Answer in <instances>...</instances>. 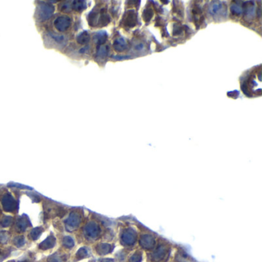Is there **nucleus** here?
I'll return each mask as SVG.
<instances>
[{
  "label": "nucleus",
  "instance_id": "nucleus-1",
  "mask_svg": "<svg viewBox=\"0 0 262 262\" xmlns=\"http://www.w3.org/2000/svg\"><path fill=\"white\" fill-rule=\"evenodd\" d=\"M72 23H73V21L69 16H59L55 18L53 25L57 32H66L71 28Z\"/></svg>",
  "mask_w": 262,
  "mask_h": 262
},
{
  "label": "nucleus",
  "instance_id": "nucleus-2",
  "mask_svg": "<svg viewBox=\"0 0 262 262\" xmlns=\"http://www.w3.org/2000/svg\"><path fill=\"white\" fill-rule=\"evenodd\" d=\"M208 14L214 18H222L226 16V5L222 2H213L208 9Z\"/></svg>",
  "mask_w": 262,
  "mask_h": 262
},
{
  "label": "nucleus",
  "instance_id": "nucleus-3",
  "mask_svg": "<svg viewBox=\"0 0 262 262\" xmlns=\"http://www.w3.org/2000/svg\"><path fill=\"white\" fill-rule=\"evenodd\" d=\"M122 23L123 26L128 29L135 27L138 23V16L134 9H129L123 16Z\"/></svg>",
  "mask_w": 262,
  "mask_h": 262
},
{
  "label": "nucleus",
  "instance_id": "nucleus-4",
  "mask_svg": "<svg viewBox=\"0 0 262 262\" xmlns=\"http://www.w3.org/2000/svg\"><path fill=\"white\" fill-rule=\"evenodd\" d=\"M242 9L245 17L248 18H252L255 15L256 8L254 2H244L242 5Z\"/></svg>",
  "mask_w": 262,
  "mask_h": 262
},
{
  "label": "nucleus",
  "instance_id": "nucleus-5",
  "mask_svg": "<svg viewBox=\"0 0 262 262\" xmlns=\"http://www.w3.org/2000/svg\"><path fill=\"white\" fill-rule=\"evenodd\" d=\"M113 48H114V49L117 52H124L125 50L127 49L128 44H127V42L125 41V39L120 37V38H118L114 40Z\"/></svg>",
  "mask_w": 262,
  "mask_h": 262
},
{
  "label": "nucleus",
  "instance_id": "nucleus-6",
  "mask_svg": "<svg viewBox=\"0 0 262 262\" xmlns=\"http://www.w3.org/2000/svg\"><path fill=\"white\" fill-rule=\"evenodd\" d=\"M108 39V33L105 31H101L95 33L94 36V41H95L97 46L104 45Z\"/></svg>",
  "mask_w": 262,
  "mask_h": 262
},
{
  "label": "nucleus",
  "instance_id": "nucleus-7",
  "mask_svg": "<svg viewBox=\"0 0 262 262\" xmlns=\"http://www.w3.org/2000/svg\"><path fill=\"white\" fill-rule=\"evenodd\" d=\"M109 52V47L108 45H99L97 46L96 58L99 59H103L108 55Z\"/></svg>",
  "mask_w": 262,
  "mask_h": 262
},
{
  "label": "nucleus",
  "instance_id": "nucleus-8",
  "mask_svg": "<svg viewBox=\"0 0 262 262\" xmlns=\"http://www.w3.org/2000/svg\"><path fill=\"white\" fill-rule=\"evenodd\" d=\"M153 16H154L153 9H152L151 6H150V5H148V6L144 9V11H143L142 12L143 20L145 21V23H149L150 21H151V18L153 17Z\"/></svg>",
  "mask_w": 262,
  "mask_h": 262
},
{
  "label": "nucleus",
  "instance_id": "nucleus-9",
  "mask_svg": "<svg viewBox=\"0 0 262 262\" xmlns=\"http://www.w3.org/2000/svg\"><path fill=\"white\" fill-rule=\"evenodd\" d=\"M77 42L80 45H86L90 41V36L86 31H84L77 36Z\"/></svg>",
  "mask_w": 262,
  "mask_h": 262
},
{
  "label": "nucleus",
  "instance_id": "nucleus-10",
  "mask_svg": "<svg viewBox=\"0 0 262 262\" xmlns=\"http://www.w3.org/2000/svg\"><path fill=\"white\" fill-rule=\"evenodd\" d=\"M55 244V239L53 237H49L47 239L40 244V248L42 249L52 248Z\"/></svg>",
  "mask_w": 262,
  "mask_h": 262
},
{
  "label": "nucleus",
  "instance_id": "nucleus-11",
  "mask_svg": "<svg viewBox=\"0 0 262 262\" xmlns=\"http://www.w3.org/2000/svg\"><path fill=\"white\" fill-rule=\"evenodd\" d=\"M99 227L97 224L91 223L86 226V232L88 233L89 236H92V237L96 236V235L99 233Z\"/></svg>",
  "mask_w": 262,
  "mask_h": 262
},
{
  "label": "nucleus",
  "instance_id": "nucleus-12",
  "mask_svg": "<svg viewBox=\"0 0 262 262\" xmlns=\"http://www.w3.org/2000/svg\"><path fill=\"white\" fill-rule=\"evenodd\" d=\"M230 9L231 14L235 16H239L243 13V9H242V7L241 6V5H239L238 4L233 3V4L231 5Z\"/></svg>",
  "mask_w": 262,
  "mask_h": 262
},
{
  "label": "nucleus",
  "instance_id": "nucleus-13",
  "mask_svg": "<svg viewBox=\"0 0 262 262\" xmlns=\"http://www.w3.org/2000/svg\"><path fill=\"white\" fill-rule=\"evenodd\" d=\"M63 244L67 248H72L74 245V241L71 237H65L63 239Z\"/></svg>",
  "mask_w": 262,
  "mask_h": 262
},
{
  "label": "nucleus",
  "instance_id": "nucleus-14",
  "mask_svg": "<svg viewBox=\"0 0 262 262\" xmlns=\"http://www.w3.org/2000/svg\"><path fill=\"white\" fill-rule=\"evenodd\" d=\"M182 31H183L182 26H181L179 24H175L174 29H173V35L174 36H179L182 33Z\"/></svg>",
  "mask_w": 262,
  "mask_h": 262
},
{
  "label": "nucleus",
  "instance_id": "nucleus-15",
  "mask_svg": "<svg viewBox=\"0 0 262 262\" xmlns=\"http://www.w3.org/2000/svg\"><path fill=\"white\" fill-rule=\"evenodd\" d=\"M239 95V92H237V91H233V92H228V95L229 97H233V98H237Z\"/></svg>",
  "mask_w": 262,
  "mask_h": 262
},
{
  "label": "nucleus",
  "instance_id": "nucleus-16",
  "mask_svg": "<svg viewBox=\"0 0 262 262\" xmlns=\"http://www.w3.org/2000/svg\"><path fill=\"white\" fill-rule=\"evenodd\" d=\"M144 48H145V45H143L142 43H140V44L136 45L135 49L138 50V51H142V49H144Z\"/></svg>",
  "mask_w": 262,
  "mask_h": 262
},
{
  "label": "nucleus",
  "instance_id": "nucleus-17",
  "mask_svg": "<svg viewBox=\"0 0 262 262\" xmlns=\"http://www.w3.org/2000/svg\"><path fill=\"white\" fill-rule=\"evenodd\" d=\"M114 59H118V60H122L123 59H128L129 58V56H112Z\"/></svg>",
  "mask_w": 262,
  "mask_h": 262
}]
</instances>
